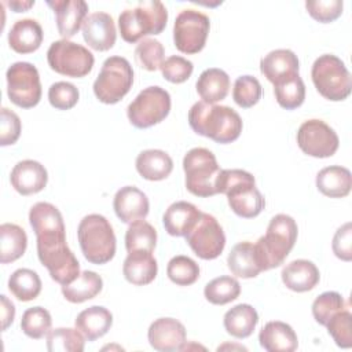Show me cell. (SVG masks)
<instances>
[{"instance_id":"e575fe53","label":"cell","mask_w":352,"mask_h":352,"mask_svg":"<svg viewBox=\"0 0 352 352\" xmlns=\"http://www.w3.org/2000/svg\"><path fill=\"white\" fill-rule=\"evenodd\" d=\"M28 246V236L22 227L14 223L0 226V263L8 264L23 256Z\"/></svg>"},{"instance_id":"8fae6325","label":"cell","mask_w":352,"mask_h":352,"mask_svg":"<svg viewBox=\"0 0 352 352\" xmlns=\"http://www.w3.org/2000/svg\"><path fill=\"white\" fill-rule=\"evenodd\" d=\"M37 256L59 285H69L80 275V263L69 249L66 238L37 241Z\"/></svg>"},{"instance_id":"1f68e13d","label":"cell","mask_w":352,"mask_h":352,"mask_svg":"<svg viewBox=\"0 0 352 352\" xmlns=\"http://www.w3.org/2000/svg\"><path fill=\"white\" fill-rule=\"evenodd\" d=\"M173 169V161L164 150L150 148L136 157V170L139 175L151 182L166 179Z\"/></svg>"},{"instance_id":"7a4b0ae2","label":"cell","mask_w":352,"mask_h":352,"mask_svg":"<svg viewBox=\"0 0 352 352\" xmlns=\"http://www.w3.org/2000/svg\"><path fill=\"white\" fill-rule=\"evenodd\" d=\"M216 191L224 194L231 210L243 219L258 216L265 206L264 197L256 187L254 176L242 169H221Z\"/></svg>"},{"instance_id":"836d02e7","label":"cell","mask_w":352,"mask_h":352,"mask_svg":"<svg viewBox=\"0 0 352 352\" xmlns=\"http://www.w3.org/2000/svg\"><path fill=\"white\" fill-rule=\"evenodd\" d=\"M102 287L103 280L100 275L94 271H82L73 282L62 286V294L67 301L80 304L95 298L102 292Z\"/></svg>"},{"instance_id":"f546056e","label":"cell","mask_w":352,"mask_h":352,"mask_svg":"<svg viewBox=\"0 0 352 352\" xmlns=\"http://www.w3.org/2000/svg\"><path fill=\"white\" fill-rule=\"evenodd\" d=\"M316 187L326 197L344 198L351 192V172L345 166L340 165L326 166L316 175Z\"/></svg>"},{"instance_id":"8992f818","label":"cell","mask_w":352,"mask_h":352,"mask_svg":"<svg viewBox=\"0 0 352 352\" xmlns=\"http://www.w3.org/2000/svg\"><path fill=\"white\" fill-rule=\"evenodd\" d=\"M311 77L316 91L329 100L340 102L351 94V74L345 63L336 55H320L312 65Z\"/></svg>"},{"instance_id":"603a6c76","label":"cell","mask_w":352,"mask_h":352,"mask_svg":"<svg viewBox=\"0 0 352 352\" xmlns=\"http://www.w3.org/2000/svg\"><path fill=\"white\" fill-rule=\"evenodd\" d=\"M201 210L187 201L173 202L164 213L165 231L172 236H186L201 217Z\"/></svg>"},{"instance_id":"52a82bcc","label":"cell","mask_w":352,"mask_h":352,"mask_svg":"<svg viewBox=\"0 0 352 352\" xmlns=\"http://www.w3.org/2000/svg\"><path fill=\"white\" fill-rule=\"evenodd\" d=\"M186 187L197 197H212L217 194L216 182L221 172L214 154L204 147H194L183 158Z\"/></svg>"},{"instance_id":"277c9868","label":"cell","mask_w":352,"mask_h":352,"mask_svg":"<svg viewBox=\"0 0 352 352\" xmlns=\"http://www.w3.org/2000/svg\"><path fill=\"white\" fill-rule=\"evenodd\" d=\"M166 21V7L158 0H150L140 1L135 8L124 10L118 16V28L122 40L133 44L147 34H160Z\"/></svg>"},{"instance_id":"74e56055","label":"cell","mask_w":352,"mask_h":352,"mask_svg":"<svg viewBox=\"0 0 352 352\" xmlns=\"http://www.w3.org/2000/svg\"><path fill=\"white\" fill-rule=\"evenodd\" d=\"M157 245V231L155 228L143 220H138L129 224L125 232V248L126 252L146 250L153 252Z\"/></svg>"},{"instance_id":"4316f807","label":"cell","mask_w":352,"mask_h":352,"mask_svg":"<svg viewBox=\"0 0 352 352\" xmlns=\"http://www.w3.org/2000/svg\"><path fill=\"white\" fill-rule=\"evenodd\" d=\"M43 43V29L36 19L25 18L16 21L10 33L8 44L18 54H30L40 48Z\"/></svg>"},{"instance_id":"83f0119b","label":"cell","mask_w":352,"mask_h":352,"mask_svg":"<svg viewBox=\"0 0 352 352\" xmlns=\"http://www.w3.org/2000/svg\"><path fill=\"white\" fill-rule=\"evenodd\" d=\"M76 329L88 340L95 341L103 337L113 324L111 312L100 305L89 307L81 311L76 318Z\"/></svg>"},{"instance_id":"60d3db41","label":"cell","mask_w":352,"mask_h":352,"mask_svg":"<svg viewBox=\"0 0 352 352\" xmlns=\"http://www.w3.org/2000/svg\"><path fill=\"white\" fill-rule=\"evenodd\" d=\"M51 315L43 307H33L26 309L21 319L22 331L33 340H40L47 336L51 331Z\"/></svg>"},{"instance_id":"4fadbf2b","label":"cell","mask_w":352,"mask_h":352,"mask_svg":"<svg viewBox=\"0 0 352 352\" xmlns=\"http://www.w3.org/2000/svg\"><path fill=\"white\" fill-rule=\"evenodd\" d=\"M209 18L197 10H183L173 25V41L183 54L202 51L209 34Z\"/></svg>"},{"instance_id":"f1b7e54d","label":"cell","mask_w":352,"mask_h":352,"mask_svg":"<svg viewBox=\"0 0 352 352\" xmlns=\"http://www.w3.org/2000/svg\"><path fill=\"white\" fill-rule=\"evenodd\" d=\"M227 264L230 271L235 276L243 279L256 278L263 271L256 252V246L254 243L248 241L239 242L231 249L227 257Z\"/></svg>"},{"instance_id":"9a60e30c","label":"cell","mask_w":352,"mask_h":352,"mask_svg":"<svg viewBox=\"0 0 352 352\" xmlns=\"http://www.w3.org/2000/svg\"><path fill=\"white\" fill-rule=\"evenodd\" d=\"M186 242L199 258L213 260L224 250L226 235L216 217L202 212L197 224L186 235Z\"/></svg>"},{"instance_id":"cb8c5ba5","label":"cell","mask_w":352,"mask_h":352,"mask_svg":"<svg viewBox=\"0 0 352 352\" xmlns=\"http://www.w3.org/2000/svg\"><path fill=\"white\" fill-rule=\"evenodd\" d=\"M158 272L157 260L153 256V252L136 250L128 253L124 260L122 274L125 279L136 286H144L151 283Z\"/></svg>"},{"instance_id":"7402d4cb","label":"cell","mask_w":352,"mask_h":352,"mask_svg":"<svg viewBox=\"0 0 352 352\" xmlns=\"http://www.w3.org/2000/svg\"><path fill=\"white\" fill-rule=\"evenodd\" d=\"M298 69L300 63L297 55L286 48L274 50L260 60L261 73L272 84L298 74Z\"/></svg>"},{"instance_id":"f5cc1de1","label":"cell","mask_w":352,"mask_h":352,"mask_svg":"<svg viewBox=\"0 0 352 352\" xmlns=\"http://www.w3.org/2000/svg\"><path fill=\"white\" fill-rule=\"evenodd\" d=\"M1 301V330H7L8 326L14 322L15 318V307L14 304L7 298V296H0Z\"/></svg>"},{"instance_id":"f35d334b","label":"cell","mask_w":352,"mask_h":352,"mask_svg":"<svg viewBox=\"0 0 352 352\" xmlns=\"http://www.w3.org/2000/svg\"><path fill=\"white\" fill-rule=\"evenodd\" d=\"M241 293L239 282L228 275L212 279L204 289L205 298L214 305H224L238 298Z\"/></svg>"},{"instance_id":"c3c4849f","label":"cell","mask_w":352,"mask_h":352,"mask_svg":"<svg viewBox=\"0 0 352 352\" xmlns=\"http://www.w3.org/2000/svg\"><path fill=\"white\" fill-rule=\"evenodd\" d=\"M160 69L165 80L173 84H182L190 78L194 66L191 60L179 55H172L162 62Z\"/></svg>"},{"instance_id":"e0dca14e","label":"cell","mask_w":352,"mask_h":352,"mask_svg":"<svg viewBox=\"0 0 352 352\" xmlns=\"http://www.w3.org/2000/svg\"><path fill=\"white\" fill-rule=\"evenodd\" d=\"M147 338L155 351H180L186 344V327L177 319L160 318L150 324Z\"/></svg>"},{"instance_id":"f6af8a7d","label":"cell","mask_w":352,"mask_h":352,"mask_svg":"<svg viewBox=\"0 0 352 352\" xmlns=\"http://www.w3.org/2000/svg\"><path fill=\"white\" fill-rule=\"evenodd\" d=\"M165 56L164 45L155 38H143L135 50V58L140 67L154 72L161 67Z\"/></svg>"},{"instance_id":"6da1fadb","label":"cell","mask_w":352,"mask_h":352,"mask_svg":"<svg viewBox=\"0 0 352 352\" xmlns=\"http://www.w3.org/2000/svg\"><path fill=\"white\" fill-rule=\"evenodd\" d=\"M188 124L195 133L221 144L236 140L242 132V120L234 109L202 100L191 106Z\"/></svg>"},{"instance_id":"db71d44e","label":"cell","mask_w":352,"mask_h":352,"mask_svg":"<svg viewBox=\"0 0 352 352\" xmlns=\"http://www.w3.org/2000/svg\"><path fill=\"white\" fill-rule=\"evenodd\" d=\"M7 4L15 12H23V11H28L30 7H33L34 1H8Z\"/></svg>"},{"instance_id":"7c38bea8","label":"cell","mask_w":352,"mask_h":352,"mask_svg":"<svg viewBox=\"0 0 352 352\" xmlns=\"http://www.w3.org/2000/svg\"><path fill=\"white\" fill-rule=\"evenodd\" d=\"M7 95L10 100L22 107H34L41 99L38 70L29 62H15L7 70Z\"/></svg>"},{"instance_id":"816d5d0a","label":"cell","mask_w":352,"mask_h":352,"mask_svg":"<svg viewBox=\"0 0 352 352\" xmlns=\"http://www.w3.org/2000/svg\"><path fill=\"white\" fill-rule=\"evenodd\" d=\"M331 248L333 253L342 261L352 260V226L349 221L336 231Z\"/></svg>"},{"instance_id":"7dc6e473","label":"cell","mask_w":352,"mask_h":352,"mask_svg":"<svg viewBox=\"0 0 352 352\" xmlns=\"http://www.w3.org/2000/svg\"><path fill=\"white\" fill-rule=\"evenodd\" d=\"M80 92L76 85L66 81L54 82L48 89V100L58 110H69L78 102Z\"/></svg>"},{"instance_id":"44dd1931","label":"cell","mask_w":352,"mask_h":352,"mask_svg":"<svg viewBox=\"0 0 352 352\" xmlns=\"http://www.w3.org/2000/svg\"><path fill=\"white\" fill-rule=\"evenodd\" d=\"M11 186L21 195L40 192L48 182V173L44 165L33 160L19 161L10 175Z\"/></svg>"},{"instance_id":"d590c367","label":"cell","mask_w":352,"mask_h":352,"mask_svg":"<svg viewBox=\"0 0 352 352\" xmlns=\"http://www.w3.org/2000/svg\"><path fill=\"white\" fill-rule=\"evenodd\" d=\"M8 290L19 301H32L41 292V279L36 271L19 268L8 278Z\"/></svg>"},{"instance_id":"8d00e7d4","label":"cell","mask_w":352,"mask_h":352,"mask_svg":"<svg viewBox=\"0 0 352 352\" xmlns=\"http://www.w3.org/2000/svg\"><path fill=\"white\" fill-rule=\"evenodd\" d=\"M274 94L280 107L286 110H293L304 103L305 84L300 74H296L274 84Z\"/></svg>"},{"instance_id":"3957f363","label":"cell","mask_w":352,"mask_h":352,"mask_svg":"<svg viewBox=\"0 0 352 352\" xmlns=\"http://www.w3.org/2000/svg\"><path fill=\"white\" fill-rule=\"evenodd\" d=\"M297 232V223L289 214L279 213L270 220L265 235L254 243L263 271L283 264L296 243Z\"/></svg>"},{"instance_id":"f907efd6","label":"cell","mask_w":352,"mask_h":352,"mask_svg":"<svg viewBox=\"0 0 352 352\" xmlns=\"http://www.w3.org/2000/svg\"><path fill=\"white\" fill-rule=\"evenodd\" d=\"M0 144H14L19 139L22 131V124L18 114L7 107H3L0 111Z\"/></svg>"},{"instance_id":"ab89813d","label":"cell","mask_w":352,"mask_h":352,"mask_svg":"<svg viewBox=\"0 0 352 352\" xmlns=\"http://www.w3.org/2000/svg\"><path fill=\"white\" fill-rule=\"evenodd\" d=\"M84 338L77 329L58 327L47 334V349L50 352H82Z\"/></svg>"},{"instance_id":"d4e9b609","label":"cell","mask_w":352,"mask_h":352,"mask_svg":"<svg viewBox=\"0 0 352 352\" xmlns=\"http://www.w3.org/2000/svg\"><path fill=\"white\" fill-rule=\"evenodd\" d=\"M258 341L268 352H293L298 346L297 334L292 326L280 320L265 323L258 333Z\"/></svg>"},{"instance_id":"681fc988","label":"cell","mask_w":352,"mask_h":352,"mask_svg":"<svg viewBox=\"0 0 352 352\" xmlns=\"http://www.w3.org/2000/svg\"><path fill=\"white\" fill-rule=\"evenodd\" d=\"M342 0H316L305 1L308 14L320 23H330L342 14Z\"/></svg>"},{"instance_id":"5bb4252c","label":"cell","mask_w":352,"mask_h":352,"mask_svg":"<svg viewBox=\"0 0 352 352\" xmlns=\"http://www.w3.org/2000/svg\"><path fill=\"white\" fill-rule=\"evenodd\" d=\"M300 150L315 158H327L338 150L340 139L336 131L322 120H307L297 131Z\"/></svg>"},{"instance_id":"ac0fdd59","label":"cell","mask_w":352,"mask_h":352,"mask_svg":"<svg viewBox=\"0 0 352 352\" xmlns=\"http://www.w3.org/2000/svg\"><path fill=\"white\" fill-rule=\"evenodd\" d=\"M82 37L95 51H107L116 44L117 32L113 18L106 12H92L82 23Z\"/></svg>"},{"instance_id":"d6a6232c","label":"cell","mask_w":352,"mask_h":352,"mask_svg":"<svg viewBox=\"0 0 352 352\" xmlns=\"http://www.w3.org/2000/svg\"><path fill=\"white\" fill-rule=\"evenodd\" d=\"M223 322L228 334L235 338H246L254 331L258 315L252 305L238 304L226 312Z\"/></svg>"},{"instance_id":"4dcf8cb0","label":"cell","mask_w":352,"mask_h":352,"mask_svg":"<svg viewBox=\"0 0 352 352\" xmlns=\"http://www.w3.org/2000/svg\"><path fill=\"white\" fill-rule=\"evenodd\" d=\"M195 87L202 102L214 104L228 95L230 77L224 70L210 67L199 74Z\"/></svg>"},{"instance_id":"ee69618b","label":"cell","mask_w":352,"mask_h":352,"mask_svg":"<svg viewBox=\"0 0 352 352\" xmlns=\"http://www.w3.org/2000/svg\"><path fill=\"white\" fill-rule=\"evenodd\" d=\"M346 302L344 300V297L337 293V292H324L322 294H319L315 301L312 302V315L315 318V320L322 324L326 326V323L329 322V319L338 311L346 308Z\"/></svg>"},{"instance_id":"30bf717a","label":"cell","mask_w":352,"mask_h":352,"mask_svg":"<svg viewBox=\"0 0 352 352\" xmlns=\"http://www.w3.org/2000/svg\"><path fill=\"white\" fill-rule=\"evenodd\" d=\"M169 111V92L158 85H153L140 91L139 95L128 104L126 116L133 126L144 129L164 121Z\"/></svg>"},{"instance_id":"9c48e42d","label":"cell","mask_w":352,"mask_h":352,"mask_svg":"<svg viewBox=\"0 0 352 352\" xmlns=\"http://www.w3.org/2000/svg\"><path fill=\"white\" fill-rule=\"evenodd\" d=\"M47 62L54 72L66 77L80 78L92 70L95 58L84 45L62 38L50 45Z\"/></svg>"},{"instance_id":"d6986e66","label":"cell","mask_w":352,"mask_h":352,"mask_svg":"<svg viewBox=\"0 0 352 352\" xmlns=\"http://www.w3.org/2000/svg\"><path fill=\"white\" fill-rule=\"evenodd\" d=\"M117 217L126 224L143 220L148 214L150 204L147 195L135 186L121 187L113 199Z\"/></svg>"},{"instance_id":"2e32d148","label":"cell","mask_w":352,"mask_h":352,"mask_svg":"<svg viewBox=\"0 0 352 352\" xmlns=\"http://www.w3.org/2000/svg\"><path fill=\"white\" fill-rule=\"evenodd\" d=\"M29 223L37 241L66 238L63 217L56 206L50 202H37L30 208Z\"/></svg>"},{"instance_id":"484cf974","label":"cell","mask_w":352,"mask_h":352,"mask_svg":"<svg viewBox=\"0 0 352 352\" xmlns=\"http://www.w3.org/2000/svg\"><path fill=\"white\" fill-rule=\"evenodd\" d=\"M282 282L285 286L293 292L304 293L312 290L320 279L318 267L309 260H294L282 270Z\"/></svg>"},{"instance_id":"7bdbcfd3","label":"cell","mask_w":352,"mask_h":352,"mask_svg":"<svg viewBox=\"0 0 352 352\" xmlns=\"http://www.w3.org/2000/svg\"><path fill=\"white\" fill-rule=\"evenodd\" d=\"M261 94H263L261 84L253 76H249V74L241 76L234 82L232 99L242 109H249L254 106L260 100Z\"/></svg>"},{"instance_id":"ba28073f","label":"cell","mask_w":352,"mask_h":352,"mask_svg":"<svg viewBox=\"0 0 352 352\" xmlns=\"http://www.w3.org/2000/svg\"><path fill=\"white\" fill-rule=\"evenodd\" d=\"M133 70L122 56L107 58L94 82L95 96L106 104L120 102L132 88Z\"/></svg>"},{"instance_id":"bcb514c9","label":"cell","mask_w":352,"mask_h":352,"mask_svg":"<svg viewBox=\"0 0 352 352\" xmlns=\"http://www.w3.org/2000/svg\"><path fill=\"white\" fill-rule=\"evenodd\" d=\"M352 314L346 308L336 312L329 322L326 323L329 334L333 337L334 342L340 348H351L352 346Z\"/></svg>"},{"instance_id":"b9f144b4","label":"cell","mask_w":352,"mask_h":352,"mask_svg":"<svg viewBox=\"0 0 352 352\" xmlns=\"http://www.w3.org/2000/svg\"><path fill=\"white\" fill-rule=\"evenodd\" d=\"M166 275L179 286H190L199 278V265L187 256H175L168 263Z\"/></svg>"},{"instance_id":"ffe728a7","label":"cell","mask_w":352,"mask_h":352,"mask_svg":"<svg viewBox=\"0 0 352 352\" xmlns=\"http://www.w3.org/2000/svg\"><path fill=\"white\" fill-rule=\"evenodd\" d=\"M47 4L54 10L58 32L65 40L73 37L88 16V4L82 0H55Z\"/></svg>"},{"instance_id":"5b68a950","label":"cell","mask_w":352,"mask_h":352,"mask_svg":"<svg viewBox=\"0 0 352 352\" xmlns=\"http://www.w3.org/2000/svg\"><path fill=\"white\" fill-rule=\"evenodd\" d=\"M84 257L92 264H106L116 254V235L109 220L98 213L85 216L77 228Z\"/></svg>"}]
</instances>
